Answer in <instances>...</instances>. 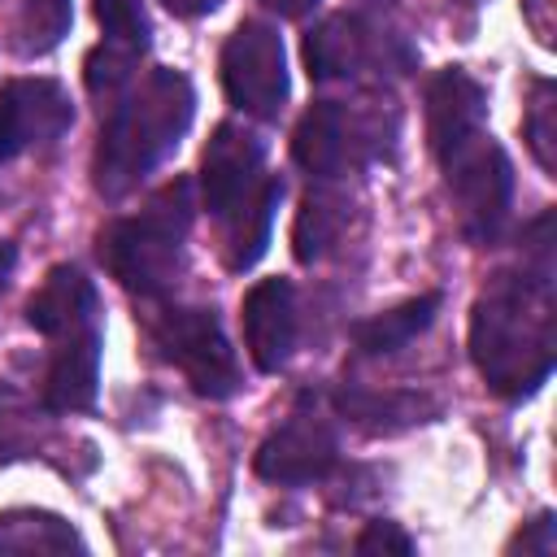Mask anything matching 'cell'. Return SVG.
I'll use <instances>...</instances> for the list:
<instances>
[{"instance_id": "cell-21", "label": "cell", "mask_w": 557, "mask_h": 557, "mask_svg": "<svg viewBox=\"0 0 557 557\" xmlns=\"http://www.w3.org/2000/svg\"><path fill=\"white\" fill-rule=\"evenodd\" d=\"M70 22H74V0H17L13 48L22 57H44L70 35Z\"/></svg>"}, {"instance_id": "cell-7", "label": "cell", "mask_w": 557, "mask_h": 557, "mask_svg": "<svg viewBox=\"0 0 557 557\" xmlns=\"http://www.w3.org/2000/svg\"><path fill=\"white\" fill-rule=\"evenodd\" d=\"M218 74H222L226 100L244 117L274 122L287 104V52H283L278 26L261 17H244L222 44Z\"/></svg>"}, {"instance_id": "cell-27", "label": "cell", "mask_w": 557, "mask_h": 557, "mask_svg": "<svg viewBox=\"0 0 557 557\" xmlns=\"http://www.w3.org/2000/svg\"><path fill=\"white\" fill-rule=\"evenodd\" d=\"M174 17H205V13H213L222 0H161Z\"/></svg>"}, {"instance_id": "cell-17", "label": "cell", "mask_w": 557, "mask_h": 557, "mask_svg": "<svg viewBox=\"0 0 557 557\" xmlns=\"http://www.w3.org/2000/svg\"><path fill=\"white\" fill-rule=\"evenodd\" d=\"M440 305H444L440 292H422V296H413V300H405V305H396V309H387V313H374V318L357 322V326H352L357 352H366V357L400 352L405 344H413V339L435 322Z\"/></svg>"}, {"instance_id": "cell-11", "label": "cell", "mask_w": 557, "mask_h": 557, "mask_svg": "<svg viewBox=\"0 0 557 557\" xmlns=\"http://www.w3.org/2000/svg\"><path fill=\"white\" fill-rule=\"evenodd\" d=\"M265 178V144L239 122H222L200 157V196L205 209L222 222L235 205H244Z\"/></svg>"}, {"instance_id": "cell-14", "label": "cell", "mask_w": 557, "mask_h": 557, "mask_svg": "<svg viewBox=\"0 0 557 557\" xmlns=\"http://www.w3.org/2000/svg\"><path fill=\"white\" fill-rule=\"evenodd\" d=\"M483 126H487L483 83L474 74H466L461 65L440 70L426 83V144H431V157H444L448 148H457L461 139H470Z\"/></svg>"}, {"instance_id": "cell-1", "label": "cell", "mask_w": 557, "mask_h": 557, "mask_svg": "<svg viewBox=\"0 0 557 557\" xmlns=\"http://www.w3.org/2000/svg\"><path fill=\"white\" fill-rule=\"evenodd\" d=\"M470 361L500 400L535 396L557 361L553 213H540L513 270L492 274L470 309Z\"/></svg>"}, {"instance_id": "cell-4", "label": "cell", "mask_w": 557, "mask_h": 557, "mask_svg": "<svg viewBox=\"0 0 557 557\" xmlns=\"http://www.w3.org/2000/svg\"><path fill=\"white\" fill-rule=\"evenodd\" d=\"M400 117L392 100H318L292 135V161L313 178H339L392 152Z\"/></svg>"}, {"instance_id": "cell-28", "label": "cell", "mask_w": 557, "mask_h": 557, "mask_svg": "<svg viewBox=\"0 0 557 557\" xmlns=\"http://www.w3.org/2000/svg\"><path fill=\"white\" fill-rule=\"evenodd\" d=\"M261 4L278 17H305L309 9H318V0H261Z\"/></svg>"}, {"instance_id": "cell-6", "label": "cell", "mask_w": 557, "mask_h": 557, "mask_svg": "<svg viewBox=\"0 0 557 557\" xmlns=\"http://www.w3.org/2000/svg\"><path fill=\"white\" fill-rule=\"evenodd\" d=\"M148 335L157 344V352L183 370V379L209 396V400H226L239 392L244 374H239V357L218 322L213 305H170L148 322Z\"/></svg>"}, {"instance_id": "cell-19", "label": "cell", "mask_w": 557, "mask_h": 557, "mask_svg": "<svg viewBox=\"0 0 557 557\" xmlns=\"http://www.w3.org/2000/svg\"><path fill=\"white\" fill-rule=\"evenodd\" d=\"M87 548L74 522L52 509H4L0 513V553H70Z\"/></svg>"}, {"instance_id": "cell-12", "label": "cell", "mask_w": 557, "mask_h": 557, "mask_svg": "<svg viewBox=\"0 0 557 557\" xmlns=\"http://www.w3.org/2000/svg\"><path fill=\"white\" fill-rule=\"evenodd\" d=\"M244 344L261 374H278L296 348V287L287 278H261L248 287L244 305Z\"/></svg>"}, {"instance_id": "cell-24", "label": "cell", "mask_w": 557, "mask_h": 557, "mask_svg": "<svg viewBox=\"0 0 557 557\" xmlns=\"http://www.w3.org/2000/svg\"><path fill=\"white\" fill-rule=\"evenodd\" d=\"M135 52H122L113 44H100L87 52V65H83V78H87V91L96 100H117L126 87H131V74H135Z\"/></svg>"}, {"instance_id": "cell-9", "label": "cell", "mask_w": 557, "mask_h": 557, "mask_svg": "<svg viewBox=\"0 0 557 557\" xmlns=\"http://www.w3.org/2000/svg\"><path fill=\"white\" fill-rule=\"evenodd\" d=\"M257 474L265 483L300 487V483H322L339 466V435L331 418H322L318 405L300 400L257 448Z\"/></svg>"}, {"instance_id": "cell-23", "label": "cell", "mask_w": 557, "mask_h": 557, "mask_svg": "<svg viewBox=\"0 0 557 557\" xmlns=\"http://www.w3.org/2000/svg\"><path fill=\"white\" fill-rule=\"evenodd\" d=\"M96 22L104 30V44L122 48V52H144L148 48V9L144 0H96Z\"/></svg>"}, {"instance_id": "cell-3", "label": "cell", "mask_w": 557, "mask_h": 557, "mask_svg": "<svg viewBox=\"0 0 557 557\" xmlns=\"http://www.w3.org/2000/svg\"><path fill=\"white\" fill-rule=\"evenodd\" d=\"M187 231H191V183L174 178L139 213H126L100 231V261L126 292L161 296L183 265Z\"/></svg>"}, {"instance_id": "cell-10", "label": "cell", "mask_w": 557, "mask_h": 557, "mask_svg": "<svg viewBox=\"0 0 557 557\" xmlns=\"http://www.w3.org/2000/svg\"><path fill=\"white\" fill-rule=\"evenodd\" d=\"M74 126V100L57 78H9L0 87V165L61 139Z\"/></svg>"}, {"instance_id": "cell-29", "label": "cell", "mask_w": 557, "mask_h": 557, "mask_svg": "<svg viewBox=\"0 0 557 557\" xmlns=\"http://www.w3.org/2000/svg\"><path fill=\"white\" fill-rule=\"evenodd\" d=\"M13 270H17V248H13L9 239H0V296H4V287H9Z\"/></svg>"}, {"instance_id": "cell-2", "label": "cell", "mask_w": 557, "mask_h": 557, "mask_svg": "<svg viewBox=\"0 0 557 557\" xmlns=\"http://www.w3.org/2000/svg\"><path fill=\"white\" fill-rule=\"evenodd\" d=\"M104 109L91 174L104 200H122L183 144L196 117V91L183 70L157 65Z\"/></svg>"}, {"instance_id": "cell-13", "label": "cell", "mask_w": 557, "mask_h": 557, "mask_svg": "<svg viewBox=\"0 0 557 557\" xmlns=\"http://www.w3.org/2000/svg\"><path fill=\"white\" fill-rule=\"evenodd\" d=\"M100 322L74 326L52 339L48 374H44V405L48 413H83L96 405L100 387Z\"/></svg>"}, {"instance_id": "cell-26", "label": "cell", "mask_w": 557, "mask_h": 557, "mask_svg": "<svg viewBox=\"0 0 557 557\" xmlns=\"http://www.w3.org/2000/svg\"><path fill=\"white\" fill-rule=\"evenodd\" d=\"M522 13L540 35V44H553V0H522Z\"/></svg>"}, {"instance_id": "cell-16", "label": "cell", "mask_w": 557, "mask_h": 557, "mask_svg": "<svg viewBox=\"0 0 557 557\" xmlns=\"http://www.w3.org/2000/svg\"><path fill=\"white\" fill-rule=\"evenodd\" d=\"M278 200H283V178L265 174L261 187L222 218V252H226V265L235 274H244L248 265L261 261V252L270 244V226H274Z\"/></svg>"}, {"instance_id": "cell-22", "label": "cell", "mask_w": 557, "mask_h": 557, "mask_svg": "<svg viewBox=\"0 0 557 557\" xmlns=\"http://www.w3.org/2000/svg\"><path fill=\"white\" fill-rule=\"evenodd\" d=\"M527 148L544 174H557V87L548 78H535L531 104H527Z\"/></svg>"}, {"instance_id": "cell-18", "label": "cell", "mask_w": 557, "mask_h": 557, "mask_svg": "<svg viewBox=\"0 0 557 557\" xmlns=\"http://www.w3.org/2000/svg\"><path fill=\"white\" fill-rule=\"evenodd\" d=\"M335 409L366 426V431H400L413 422H426L435 413V400L426 392H370V387H339Z\"/></svg>"}, {"instance_id": "cell-20", "label": "cell", "mask_w": 557, "mask_h": 557, "mask_svg": "<svg viewBox=\"0 0 557 557\" xmlns=\"http://www.w3.org/2000/svg\"><path fill=\"white\" fill-rule=\"evenodd\" d=\"M344 222H348V205H344L339 196H331V191H309L305 205H300V213H296V226H292L296 261H305V265L322 261V257L335 248Z\"/></svg>"}, {"instance_id": "cell-5", "label": "cell", "mask_w": 557, "mask_h": 557, "mask_svg": "<svg viewBox=\"0 0 557 557\" xmlns=\"http://www.w3.org/2000/svg\"><path fill=\"white\" fill-rule=\"evenodd\" d=\"M448 183V196L457 205V222L470 244H496L509 209H513V161L509 152L483 131L435 157Z\"/></svg>"}, {"instance_id": "cell-15", "label": "cell", "mask_w": 557, "mask_h": 557, "mask_svg": "<svg viewBox=\"0 0 557 557\" xmlns=\"http://www.w3.org/2000/svg\"><path fill=\"white\" fill-rule=\"evenodd\" d=\"M26 322L44 335V339H57L74 326H87V322H100V296H96V283L61 261L48 270V278L39 283V292L26 300Z\"/></svg>"}, {"instance_id": "cell-25", "label": "cell", "mask_w": 557, "mask_h": 557, "mask_svg": "<svg viewBox=\"0 0 557 557\" xmlns=\"http://www.w3.org/2000/svg\"><path fill=\"white\" fill-rule=\"evenodd\" d=\"M413 553V540L396 527V522H366V531L357 535V553Z\"/></svg>"}, {"instance_id": "cell-8", "label": "cell", "mask_w": 557, "mask_h": 557, "mask_svg": "<svg viewBox=\"0 0 557 557\" xmlns=\"http://www.w3.org/2000/svg\"><path fill=\"white\" fill-rule=\"evenodd\" d=\"M305 65L313 83H335L357 74L405 70L413 65V48L366 13H331L305 35Z\"/></svg>"}]
</instances>
